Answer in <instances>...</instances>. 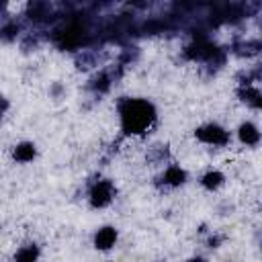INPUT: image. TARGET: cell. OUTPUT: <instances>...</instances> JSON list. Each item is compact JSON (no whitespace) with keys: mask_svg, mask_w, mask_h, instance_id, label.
<instances>
[{"mask_svg":"<svg viewBox=\"0 0 262 262\" xmlns=\"http://www.w3.org/2000/svg\"><path fill=\"white\" fill-rule=\"evenodd\" d=\"M119 115H121V127L123 133H133L139 135L151 127L156 121V108L151 102L143 98H125L119 104Z\"/></svg>","mask_w":262,"mask_h":262,"instance_id":"6da1fadb","label":"cell"},{"mask_svg":"<svg viewBox=\"0 0 262 262\" xmlns=\"http://www.w3.org/2000/svg\"><path fill=\"white\" fill-rule=\"evenodd\" d=\"M86 35H88L86 25L82 20H72L63 29L53 33V41L57 43L59 49H78L86 45Z\"/></svg>","mask_w":262,"mask_h":262,"instance_id":"7a4b0ae2","label":"cell"},{"mask_svg":"<svg viewBox=\"0 0 262 262\" xmlns=\"http://www.w3.org/2000/svg\"><path fill=\"white\" fill-rule=\"evenodd\" d=\"M194 133H196V137H199L201 141L211 143V145H225V143L229 141V133H227L223 127L215 125V123L203 125V127H199Z\"/></svg>","mask_w":262,"mask_h":262,"instance_id":"3957f363","label":"cell"},{"mask_svg":"<svg viewBox=\"0 0 262 262\" xmlns=\"http://www.w3.org/2000/svg\"><path fill=\"white\" fill-rule=\"evenodd\" d=\"M115 196V186L111 180H98L92 188H90V205L100 209L106 207Z\"/></svg>","mask_w":262,"mask_h":262,"instance_id":"277c9868","label":"cell"},{"mask_svg":"<svg viewBox=\"0 0 262 262\" xmlns=\"http://www.w3.org/2000/svg\"><path fill=\"white\" fill-rule=\"evenodd\" d=\"M117 242V229L115 227H102V229H98L96 231V235H94V246L98 248V250H108V248H113V244Z\"/></svg>","mask_w":262,"mask_h":262,"instance_id":"5b68a950","label":"cell"},{"mask_svg":"<svg viewBox=\"0 0 262 262\" xmlns=\"http://www.w3.org/2000/svg\"><path fill=\"white\" fill-rule=\"evenodd\" d=\"M29 16L33 20H49L51 18V4H47V2L29 4Z\"/></svg>","mask_w":262,"mask_h":262,"instance_id":"8992f818","label":"cell"},{"mask_svg":"<svg viewBox=\"0 0 262 262\" xmlns=\"http://www.w3.org/2000/svg\"><path fill=\"white\" fill-rule=\"evenodd\" d=\"M237 133H239L242 143H246V145H256V143L260 141V131H258L256 125H252V123H244Z\"/></svg>","mask_w":262,"mask_h":262,"instance_id":"52a82bcc","label":"cell"},{"mask_svg":"<svg viewBox=\"0 0 262 262\" xmlns=\"http://www.w3.org/2000/svg\"><path fill=\"white\" fill-rule=\"evenodd\" d=\"M162 180H164V184H168V186H180V184L186 180V174H184L182 168H178V166H170V168L164 172Z\"/></svg>","mask_w":262,"mask_h":262,"instance_id":"ba28073f","label":"cell"},{"mask_svg":"<svg viewBox=\"0 0 262 262\" xmlns=\"http://www.w3.org/2000/svg\"><path fill=\"white\" fill-rule=\"evenodd\" d=\"M35 145L33 143H29V141H25V143H18L16 147H14V151H12V156H14V160L16 162H31L33 158H35Z\"/></svg>","mask_w":262,"mask_h":262,"instance_id":"9c48e42d","label":"cell"},{"mask_svg":"<svg viewBox=\"0 0 262 262\" xmlns=\"http://www.w3.org/2000/svg\"><path fill=\"white\" fill-rule=\"evenodd\" d=\"M237 94H239L242 100L250 102L254 108H260V106H262V98H260V92H258L256 88H252V86H242V88L237 90Z\"/></svg>","mask_w":262,"mask_h":262,"instance_id":"30bf717a","label":"cell"},{"mask_svg":"<svg viewBox=\"0 0 262 262\" xmlns=\"http://www.w3.org/2000/svg\"><path fill=\"white\" fill-rule=\"evenodd\" d=\"M111 82H113V76H111L108 72H100V74L90 82V88H92L94 92L102 94V92H106V90L111 88Z\"/></svg>","mask_w":262,"mask_h":262,"instance_id":"8fae6325","label":"cell"},{"mask_svg":"<svg viewBox=\"0 0 262 262\" xmlns=\"http://www.w3.org/2000/svg\"><path fill=\"white\" fill-rule=\"evenodd\" d=\"M37 258H39V248L35 244H31V246H25L16 252L14 262H37Z\"/></svg>","mask_w":262,"mask_h":262,"instance_id":"7c38bea8","label":"cell"},{"mask_svg":"<svg viewBox=\"0 0 262 262\" xmlns=\"http://www.w3.org/2000/svg\"><path fill=\"white\" fill-rule=\"evenodd\" d=\"M203 186L205 188H209V190H213V188H217V186H221L223 184V174L221 172H217V170H211V172H207L205 176H203Z\"/></svg>","mask_w":262,"mask_h":262,"instance_id":"4fadbf2b","label":"cell"},{"mask_svg":"<svg viewBox=\"0 0 262 262\" xmlns=\"http://www.w3.org/2000/svg\"><path fill=\"white\" fill-rule=\"evenodd\" d=\"M233 49H235V53H237V55H254V53H258V49H260V43H258V41L235 43V45H233Z\"/></svg>","mask_w":262,"mask_h":262,"instance_id":"5bb4252c","label":"cell"},{"mask_svg":"<svg viewBox=\"0 0 262 262\" xmlns=\"http://www.w3.org/2000/svg\"><path fill=\"white\" fill-rule=\"evenodd\" d=\"M18 31H20V25L18 23H6V25L0 27V39L2 41H12Z\"/></svg>","mask_w":262,"mask_h":262,"instance_id":"9a60e30c","label":"cell"},{"mask_svg":"<svg viewBox=\"0 0 262 262\" xmlns=\"http://www.w3.org/2000/svg\"><path fill=\"white\" fill-rule=\"evenodd\" d=\"M6 108H8V100L0 94V119H2V115H4V111H6Z\"/></svg>","mask_w":262,"mask_h":262,"instance_id":"2e32d148","label":"cell"},{"mask_svg":"<svg viewBox=\"0 0 262 262\" xmlns=\"http://www.w3.org/2000/svg\"><path fill=\"white\" fill-rule=\"evenodd\" d=\"M190 262H205V260H203V258H192Z\"/></svg>","mask_w":262,"mask_h":262,"instance_id":"e0dca14e","label":"cell"},{"mask_svg":"<svg viewBox=\"0 0 262 262\" xmlns=\"http://www.w3.org/2000/svg\"><path fill=\"white\" fill-rule=\"evenodd\" d=\"M2 8H4V2H0V10H2Z\"/></svg>","mask_w":262,"mask_h":262,"instance_id":"ac0fdd59","label":"cell"}]
</instances>
